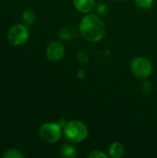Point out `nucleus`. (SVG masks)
I'll return each mask as SVG.
<instances>
[{
    "label": "nucleus",
    "instance_id": "1",
    "mask_svg": "<svg viewBox=\"0 0 157 158\" xmlns=\"http://www.w3.org/2000/svg\"><path fill=\"white\" fill-rule=\"evenodd\" d=\"M79 31L88 42H98L105 34V25L96 14H87L80 21Z\"/></svg>",
    "mask_w": 157,
    "mask_h": 158
},
{
    "label": "nucleus",
    "instance_id": "2",
    "mask_svg": "<svg viewBox=\"0 0 157 158\" xmlns=\"http://www.w3.org/2000/svg\"><path fill=\"white\" fill-rule=\"evenodd\" d=\"M64 133L72 143H81L88 136V129L81 120H70L64 127Z\"/></svg>",
    "mask_w": 157,
    "mask_h": 158
},
{
    "label": "nucleus",
    "instance_id": "3",
    "mask_svg": "<svg viewBox=\"0 0 157 158\" xmlns=\"http://www.w3.org/2000/svg\"><path fill=\"white\" fill-rule=\"evenodd\" d=\"M61 129L62 127L59 123H44L39 129V136L43 142L47 143H55L61 138Z\"/></svg>",
    "mask_w": 157,
    "mask_h": 158
},
{
    "label": "nucleus",
    "instance_id": "4",
    "mask_svg": "<svg viewBox=\"0 0 157 158\" xmlns=\"http://www.w3.org/2000/svg\"><path fill=\"white\" fill-rule=\"evenodd\" d=\"M130 70L135 77L144 80L152 74L153 66L147 58L137 56L130 62Z\"/></svg>",
    "mask_w": 157,
    "mask_h": 158
},
{
    "label": "nucleus",
    "instance_id": "5",
    "mask_svg": "<svg viewBox=\"0 0 157 158\" xmlns=\"http://www.w3.org/2000/svg\"><path fill=\"white\" fill-rule=\"evenodd\" d=\"M30 33L29 30L27 29L26 26L22 24H15L7 31V41L12 44V45H21L27 42L29 39Z\"/></svg>",
    "mask_w": 157,
    "mask_h": 158
},
{
    "label": "nucleus",
    "instance_id": "6",
    "mask_svg": "<svg viewBox=\"0 0 157 158\" xmlns=\"http://www.w3.org/2000/svg\"><path fill=\"white\" fill-rule=\"evenodd\" d=\"M45 55L50 62H58L63 58L65 55V46L62 43L58 41L51 42L46 48Z\"/></svg>",
    "mask_w": 157,
    "mask_h": 158
},
{
    "label": "nucleus",
    "instance_id": "7",
    "mask_svg": "<svg viewBox=\"0 0 157 158\" xmlns=\"http://www.w3.org/2000/svg\"><path fill=\"white\" fill-rule=\"evenodd\" d=\"M75 8L81 13L88 14L95 8V0H73Z\"/></svg>",
    "mask_w": 157,
    "mask_h": 158
},
{
    "label": "nucleus",
    "instance_id": "8",
    "mask_svg": "<svg viewBox=\"0 0 157 158\" xmlns=\"http://www.w3.org/2000/svg\"><path fill=\"white\" fill-rule=\"evenodd\" d=\"M124 146L121 143H113L108 149V156L112 158H121L124 155Z\"/></svg>",
    "mask_w": 157,
    "mask_h": 158
},
{
    "label": "nucleus",
    "instance_id": "9",
    "mask_svg": "<svg viewBox=\"0 0 157 158\" xmlns=\"http://www.w3.org/2000/svg\"><path fill=\"white\" fill-rule=\"evenodd\" d=\"M58 36L65 41H71L76 37V31L70 27H63L59 30Z\"/></svg>",
    "mask_w": 157,
    "mask_h": 158
},
{
    "label": "nucleus",
    "instance_id": "10",
    "mask_svg": "<svg viewBox=\"0 0 157 158\" xmlns=\"http://www.w3.org/2000/svg\"><path fill=\"white\" fill-rule=\"evenodd\" d=\"M61 156L66 158H75L77 157V150L71 144H63L60 149Z\"/></svg>",
    "mask_w": 157,
    "mask_h": 158
},
{
    "label": "nucleus",
    "instance_id": "11",
    "mask_svg": "<svg viewBox=\"0 0 157 158\" xmlns=\"http://www.w3.org/2000/svg\"><path fill=\"white\" fill-rule=\"evenodd\" d=\"M22 20L26 25H32L36 20V14L31 9H27L22 13Z\"/></svg>",
    "mask_w": 157,
    "mask_h": 158
},
{
    "label": "nucleus",
    "instance_id": "12",
    "mask_svg": "<svg viewBox=\"0 0 157 158\" xmlns=\"http://www.w3.org/2000/svg\"><path fill=\"white\" fill-rule=\"evenodd\" d=\"M4 158H23V154L17 149H8L3 154Z\"/></svg>",
    "mask_w": 157,
    "mask_h": 158
},
{
    "label": "nucleus",
    "instance_id": "13",
    "mask_svg": "<svg viewBox=\"0 0 157 158\" xmlns=\"http://www.w3.org/2000/svg\"><path fill=\"white\" fill-rule=\"evenodd\" d=\"M135 4L142 8H150L153 6L154 0H134Z\"/></svg>",
    "mask_w": 157,
    "mask_h": 158
},
{
    "label": "nucleus",
    "instance_id": "14",
    "mask_svg": "<svg viewBox=\"0 0 157 158\" xmlns=\"http://www.w3.org/2000/svg\"><path fill=\"white\" fill-rule=\"evenodd\" d=\"M109 156L105 155L104 152L100 151V150H95V151H93L92 153H90L88 155V157L89 158H107Z\"/></svg>",
    "mask_w": 157,
    "mask_h": 158
},
{
    "label": "nucleus",
    "instance_id": "15",
    "mask_svg": "<svg viewBox=\"0 0 157 158\" xmlns=\"http://www.w3.org/2000/svg\"><path fill=\"white\" fill-rule=\"evenodd\" d=\"M95 9H96V11H97L98 14H100V15H105V14L106 13L107 6H106L105 4L100 2V3H98V4L95 6Z\"/></svg>",
    "mask_w": 157,
    "mask_h": 158
},
{
    "label": "nucleus",
    "instance_id": "16",
    "mask_svg": "<svg viewBox=\"0 0 157 158\" xmlns=\"http://www.w3.org/2000/svg\"><path fill=\"white\" fill-rule=\"evenodd\" d=\"M118 1H124V0H118Z\"/></svg>",
    "mask_w": 157,
    "mask_h": 158
}]
</instances>
